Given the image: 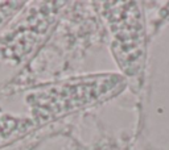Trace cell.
<instances>
[{"label": "cell", "mask_w": 169, "mask_h": 150, "mask_svg": "<svg viewBox=\"0 0 169 150\" xmlns=\"http://www.w3.org/2000/svg\"><path fill=\"white\" fill-rule=\"evenodd\" d=\"M126 84L120 74L91 73L1 91L0 150L53 122L108 102Z\"/></svg>", "instance_id": "obj_1"}, {"label": "cell", "mask_w": 169, "mask_h": 150, "mask_svg": "<svg viewBox=\"0 0 169 150\" xmlns=\"http://www.w3.org/2000/svg\"><path fill=\"white\" fill-rule=\"evenodd\" d=\"M66 1H31L0 33V92L42 49L63 17Z\"/></svg>", "instance_id": "obj_2"}, {"label": "cell", "mask_w": 169, "mask_h": 150, "mask_svg": "<svg viewBox=\"0 0 169 150\" xmlns=\"http://www.w3.org/2000/svg\"><path fill=\"white\" fill-rule=\"evenodd\" d=\"M111 36V51L126 75L140 71L143 61V22L136 3H93Z\"/></svg>", "instance_id": "obj_3"}, {"label": "cell", "mask_w": 169, "mask_h": 150, "mask_svg": "<svg viewBox=\"0 0 169 150\" xmlns=\"http://www.w3.org/2000/svg\"><path fill=\"white\" fill-rule=\"evenodd\" d=\"M27 1H0V33L22 11Z\"/></svg>", "instance_id": "obj_4"}]
</instances>
